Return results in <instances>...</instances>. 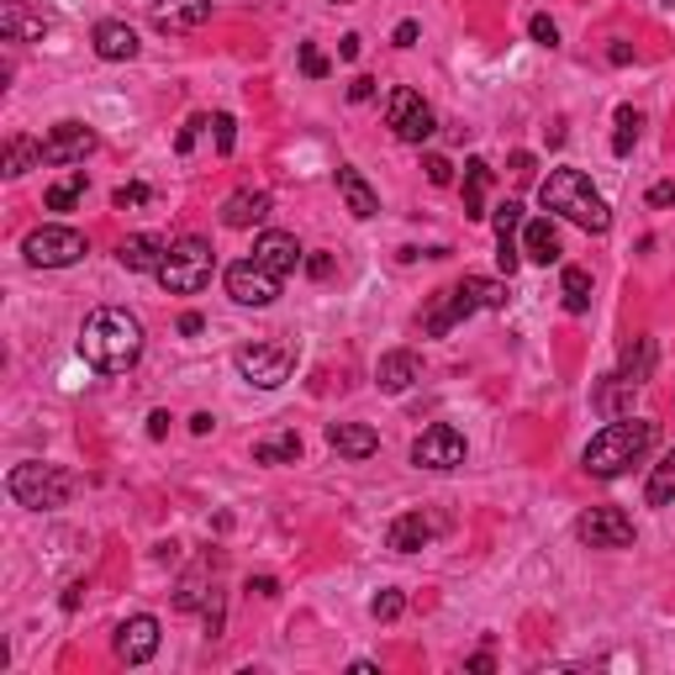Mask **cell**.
Returning a JSON list of instances; mask_svg holds the SVG:
<instances>
[{
  "instance_id": "cell-20",
  "label": "cell",
  "mask_w": 675,
  "mask_h": 675,
  "mask_svg": "<svg viewBox=\"0 0 675 675\" xmlns=\"http://www.w3.org/2000/svg\"><path fill=\"white\" fill-rule=\"evenodd\" d=\"M212 17V0H153V26L159 32H195V26Z\"/></svg>"
},
{
  "instance_id": "cell-45",
  "label": "cell",
  "mask_w": 675,
  "mask_h": 675,
  "mask_svg": "<svg viewBox=\"0 0 675 675\" xmlns=\"http://www.w3.org/2000/svg\"><path fill=\"white\" fill-rule=\"evenodd\" d=\"M349 100H354V106H364V100H375V79H369V74H360V79L349 85Z\"/></svg>"
},
{
  "instance_id": "cell-55",
  "label": "cell",
  "mask_w": 675,
  "mask_h": 675,
  "mask_svg": "<svg viewBox=\"0 0 675 675\" xmlns=\"http://www.w3.org/2000/svg\"><path fill=\"white\" fill-rule=\"evenodd\" d=\"M333 6H349V0H333Z\"/></svg>"
},
{
  "instance_id": "cell-39",
  "label": "cell",
  "mask_w": 675,
  "mask_h": 675,
  "mask_svg": "<svg viewBox=\"0 0 675 675\" xmlns=\"http://www.w3.org/2000/svg\"><path fill=\"white\" fill-rule=\"evenodd\" d=\"M328 69H333L328 53L317 49V43H301V74H307V79H328Z\"/></svg>"
},
{
  "instance_id": "cell-51",
  "label": "cell",
  "mask_w": 675,
  "mask_h": 675,
  "mask_svg": "<svg viewBox=\"0 0 675 675\" xmlns=\"http://www.w3.org/2000/svg\"><path fill=\"white\" fill-rule=\"evenodd\" d=\"M201 328H206V317H201V312H185V317H180V333H185V338H195Z\"/></svg>"
},
{
  "instance_id": "cell-50",
  "label": "cell",
  "mask_w": 675,
  "mask_h": 675,
  "mask_svg": "<svg viewBox=\"0 0 675 675\" xmlns=\"http://www.w3.org/2000/svg\"><path fill=\"white\" fill-rule=\"evenodd\" d=\"M212 428H217V417H212V411H195V417H191V433L195 438H206Z\"/></svg>"
},
{
  "instance_id": "cell-46",
  "label": "cell",
  "mask_w": 675,
  "mask_h": 675,
  "mask_svg": "<svg viewBox=\"0 0 675 675\" xmlns=\"http://www.w3.org/2000/svg\"><path fill=\"white\" fill-rule=\"evenodd\" d=\"M650 206H675V180H660V185H654Z\"/></svg>"
},
{
  "instance_id": "cell-14",
  "label": "cell",
  "mask_w": 675,
  "mask_h": 675,
  "mask_svg": "<svg viewBox=\"0 0 675 675\" xmlns=\"http://www.w3.org/2000/svg\"><path fill=\"white\" fill-rule=\"evenodd\" d=\"M159 654V618L153 612H138L117 628V660L121 665H148Z\"/></svg>"
},
{
  "instance_id": "cell-24",
  "label": "cell",
  "mask_w": 675,
  "mask_h": 675,
  "mask_svg": "<svg viewBox=\"0 0 675 675\" xmlns=\"http://www.w3.org/2000/svg\"><path fill=\"white\" fill-rule=\"evenodd\" d=\"M559 227L555 217H533L523 222V259H533V265H559Z\"/></svg>"
},
{
  "instance_id": "cell-27",
  "label": "cell",
  "mask_w": 675,
  "mask_h": 675,
  "mask_svg": "<svg viewBox=\"0 0 675 675\" xmlns=\"http://www.w3.org/2000/svg\"><path fill=\"white\" fill-rule=\"evenodd\" d=\"M633 381H623V375H618V369H612V375H607L602 386H597V411H602V417H633Z\"/></svg>"
},
{
  "instance_id": "cell-54",
  "label": "cell",
  "mask_w": 675,
  "mask_h": 675,
  "mask_svg": "<svg viewBox=\"0 0 675 675\" xmlns=\"http://www.w3.org/2000/svg\"><path fill=\"white\" fill-rule=\"evenodd\" d=\"M79 597H85V586H69V591H64V612H74V607H79Z\"/></svg>"
},
{
  "instance_id": "cell-18",
  "label": "cell",
  "mask_w": 675,
  "mask_h": 675,
  "mask_svg": "<svg viewBox=\"0 0 675 675\" xmlns=\"http://www.w3.org/2000/svg\"><path fill=\"white\" fill-rule=\"evenodd\" d=\"M438 517H428V512H401L396 523L386 528V549H396V555H417V549H428L438 538Z\"/></svg>"
},
{
  "instance_id": "cell-13",
  "label": "cell",
  "mask_w": 675,
  "mask_h": 675,
  "mask_svg": "<svg viewBox=\"0 0 675 675\" xmlns=\"http://www.w3.org/2000/svg\"><path fill=\"white\" fill-rule=\"evenodd\" d=\"M475 307H481V301H475V296L464 290V280H459V286H449V290H438L433 307H428V317H422V333H428V338L454 333V328H459V322H464L470 312H475Z\"/></svg>"
},
{
  "instance_id": "cell-5",
  "label": "cell",
  "mask_w": 675,
  "mask_h": 675,
  "mask_svg": "<svg viewBox=\"0 0 675 675\" xmlns=\"http://www.w3.org/2000/svg\"><path fill=\"white\" fill-rule=\"evenodd\" d=\"M74 475L69 470H58V464H38V459H26L17 464L11 475H6V491H11V502L17 506H32V512H53V506H64L74 496Z\"/></svg>"
},
{
  "instance_id": "cell-17",
  "label": "cell",
  "mask_w": 675,
  "mask_h": 675,
  "mask_svg": "<svg viewBox=\"0 0 675 675\" xmlns=\"http://www.w3.org/2000/svg\"><path fill=\"white\" fill-rule=\"evenodd\" d=\"M49 32H53L49 11H32V6H22V0L0 6V38H6V43H43Z\"/></svg>"
},
{
  "instance_id": "cell-23",
  "label": "cell",
  "mask_w": 675,
  "mask_h": 675,
  "mask_svg": "<svg viewBox=\"0 0 675 675\" xmlns=\"http://www.w3.org/2000/svg\"><path fill=\"white\" fill-rule=\"evenodd\" d=\"M328 449L343 459H369L381 454V433L364 422H328Z\"/></svg>"
},
{
  "instance_id": "cell-33",
  "label": "cell",
  "mask_w": 675,
  "mask_h": 675,
  "mask_svg": "<svg viewBox=\"0 0 675 675\" xmlns=\"http://www.w3.org/2000/svg\"><path fill=\"white\" fill-rule=\"evenodd\" d=\"M85 191H90V174H85V169H69L58 185H49L43 201H49V212H74V206L85 201Z\"/></svg>"
},
{
  "instance_id": "cell-30",
  "label": "cell",
  "mask_w": 675,
  "mask_h": 675,
  "mask_svg": "<svg viewBox=\"0 0 675 675\" xmlns=\"http://www.w3.org/2000/svg\"><path fill=\"white\" fill-rule=\"evenodd\" d=\"M254 459L259 464H296L301 459V433L296 428H280V433H269L254 443Z\"/></svg>"
},
{
  "instance_id": "cell-1",
  "label": "cell",
  "mask_w": 675,
  "mask_h": 675,
  "mask_svg": "<svg viewBox=\"0 0 675 675\" xmlns=\"http://www.w3.org/2000/svg\"><path fill=\"white\" fill-rule=\"evenodd\" d=\"M79 360L90 364L96 375H127L132 364L143 360V322L127 307H96L79 328Z\"/></svg>"
},
{
  "instance_id": "cell-12",
  "label": "cell",
  "mask_w": 675,
  "mask_h": 675,
  "mask_svg": "<svg viewBox=\"0 0 675 675\" xmlns=\"http://www.w3.org/2000/svg\"><path fill=\"white\" fill-rule=\"evenodd\" d=\"M96 132L85 127V121H53L49 138H43V159L49 164H85L90 153H96Z\"/></svg>"
},
{
  "instance_id": "cell-41",
  "label": "cell",
  "mask_w": 675,
  "mask_h": 675,
  "mask_svg": "<svg viewBox=\"0 0 675 675\" xmlns=\"http://www.w3.org/2000/svg\"><path fill=\"white\" fill-rule=\"evenodd\" d=\"M143 201H153L148 185H121V191L111 195V206H117V212H132V206H143Z\"/></svg>"
},
{
  "instance_id": "cell-56",
  "label": "cell",
  "mask_w": 675,
  "mask_h": 675,
  "mask_svg": "<svg viewBox=\"0 0 675 675\" xmlns=\"http://www.w3.org/2000/svg\"><path fill=\"white\" fill-rule=\"evenodd\" d=\"M665 6H675V0H665Z\"/></svg>"
},
{
  "instance_id": "cell-40",
  "label": "cell",
  "mask_w": 675,
  "mask_h": 675,
  "mask_svg": "<svg viewBox=\"0 0 675 675\" xmlns=\"http://www.w3.org/2000/svg\"><path fill=\"white\" fill-rule=\"evenodd\" d=\"M212 132H217V153L227 159V153L238 148V121L227 117V111H217V117H212Z\"/></svg>"
},
{
  "instance_id": "cell-10",
  "label": "cell",
  "mask_w": 675,
  "mask_h": 675,
  "mask_svg": "<svg viewBox=\"0 0 675 675\" xmlns=\"http://www.w3.org/2000/svg\"><path fill=\"white\" fill-rule=\"evenodd\" d=\"M411 464H417V470H459V464H464V433L449 428V422L422 428L417 443H411Z\"/></svg>"
},
{
  "instance_id": "cell-8",
  "label": "cell",
  "mask_w": 675,
  "mask_h": 675,
  "mask_svg": "<svg viewBox=\"0 0 675 675\" xmlns=\"http://www.w3.org/2000/svg\"><path fill=\"white\" fill-rule=\"evenodd\" d=\"M386 121H390V132L401 138V143H428L438 132V117H433V106L417 96V90H407V85H396L386 100Z\"/></svg>"
},
{
  "instance_id": "cell-48",
  "label": "cell",
  "mask_w": 675,
  "mask_h": 675,
  "mask_svg": "<svg viewBox=\"0 0 675 675\" xmlns=\"http://www.w3.org/2000/svg\"><path fill=\"white\" fill-rule=\"evenodd\" d=\"M169 422H174L169 411H148V438H164V433H169Z\"/></svg>"
},
{
  "instance_id": "cell-32",
  "label": "cell",
  "mask_w": 675,
  "mask_h": 675,
  "mask_svg": "<svg viewBox=\"0 0 675 675\" xmlns=\"http://www.w3.org/2000/svg\"><path fill=\"white\" fill-rule=\"evenodd\" d=\"M650 369H654V343H650V338H628L618 375H623V381H633V386H644V381H650Z\"/></svg>"
},
{
  "instance_id": "cell-9",
  "label": "cell",
  "mask_w": 675,
  "mask_h": 675,
  "mask_svg": "<svg viewBox=\"0 0 675 675\" xmlns=\"http://www.w3.org/2000/svg\"><path fill=\"white\" fill-rule=\"evenodd\" d=\"M227 296L238 301V307H275L280 301V275L265 269L259 259H238V265H227Z\"/></svg>"
},
{
  "instance_id": "cell-53",
  "label": "cell",
  "mask_w": 675,
  "mask_h": 675,
  "mask_svg": "<svg viewBox=\"0 0 675 675\" xmlns=\"http://www.w3.org/2000/svg\"><path fill=\"white\" fill-rule=\"evenodd\" d=\"M607 58H612V64H633V49H628V43H612V49H607Z\"/></svg>"
},
{
  "instance_id": "cell-31",
  "label": "cell",
  "mask_w": 675,
  "mask_h": 675,
  "mask_svg": "<svg viewBox=\"0 0 675 675\" xmlns=\"http://www.w3.org/2000/svg\"><path fill=\"white\" fill-rule=\"evenodd\" d=\"M485 191H491V164H485V159H470V164H464V217L470 222L485 217Z\"/></svg>"
},
{
  "instance_id": "cell-37",
  "label": "cell",
  "mask_w": 675,
  "mask_h": 675,
  "mask_svg": "<svg viewBox=\"0 0 675 675\" xmlns=\"http://www.w3.org/2000/svg\"><path fill=\"white\" fill-rule=\"evenodd\" d=\"M401 612H407V597H401V591H381V597L369 602V618H375V623H396Z\"/></svg>"
},
{
  "instance_id": "cell-11",
  "label": "cell",
  "mask_w": 675,
  "mask_h": 675,
  "mask_svg": "<svg viewBox=\"0 0 675 675\" xmlns=\"http://www.w3.org/2000/svg\"><path fill=\"white\" fill-rule=\"evenodd\" d=\"M576 533L586 549H628L633 544V517L623 506H591L576 523Z\"/></svg>"
},
{
  "instance_id": "cell-42",
  "label": "cell",
  "mask_w": 675,
  "mask_h": 675,
  "mask_svg": "<svg viewBox=\"0 0 675 675\" xmlns=\"http://www.w3.org/2000/svg\"><path fill=\"white\" fill-rule=\"evenodd\" d=\"M201 127H206V117L195 111V117L185 121V127H180V138H174V153H191V148H195V138H201Z\"/></svg>"
},
{
  "instance_id": "cell-52",
  "label": "cell",
  "mask_w": 675,
  "mask_h": 675,
  "mask_svg": "<svg viewBox=\"0 0 675 675\" xmlns=\"http://www.w3.org/2000/svg\"><path fill=\"white\" fill-rule=\"evenodd\" d=\"M338 58H360V32H349V38L338 43Z\"/></svg>"
},
{
  "instance_id": "cell-4",
  "label": "cell",
  "mask_w": 675,
  "mask_h": 675,
  "mask_svg": "<svg viewBox=\"0 0 675 675\" xmlns=\"http://www.w3.org/2000/svg\"><path fill=\"white\" fill-rule=\"evenodd\" d=\"M212 275H217V248L206 238H174L164 254V265L153 269V280L169 290V296H195V290L212 286Z\"/></svg>"
},
{
  "instance_id": "cell-16",
  "label": "cell",
  "mask_w": 675,
  "mask_h": 675,
  "mask_svg": "<svg viewBox=\"0 0 675 675\" xmlns=\"http://www.w3.org/2000/svg\"><path fill=\"white\" fill-rule=\"evenodd\" d=\"M254 259H259L265 269H275L280 280H286V275H296V265H307V254H301L296 233H280V227H269V233H259V238H254Z\"/></svg>"
},
{
  "instance_id": "cell-7",
  "label": "cell",
  "mask_w": 675,
  "mask_h": 675,
  "mask_svg": "<svg viewBox=\"0 0 675 675\" xmlns=\"http://www.w3.org/2000/svg\"><path fill=\"white\" fill-rule=\"evenodd\" d=\"M233 369H238L248 386L275 390V386H286V381H290L296 354H290L286 343H243L238 354H233Z\"/></svg>"
},
{
  "instance_id": "cell-35",
  "label": "cell",
  "mask_w": 675,
  "mask_h": 675,
  "mask_svg": "<svg viewBox=\"0 0 675 675\" xmlns=\"http://www.w3.org/2000/svg\"><path fill=\"white\" fill-rule=\"evenodd\" d=\"M639 127H644V117H639L633 106H618V132H612V153H618V159H628V153H633V143H639Z\"/></svg>"
},
{
  "instance_id": "cell-49",
  "label": "cell",
  "mask_w": 675,
  "mask_h": 675,
  "mask_svg": "<svg viewBox=\"0 0 675 675\" xmlns=\"http://www.w3.org/2000/svg\"><path fill=\"white\" fill-rule=\"evenodd\" d=\"M417 32H422L417 22H401V26H396V38H390V43H396V49H411V43H417Z\"/></svg>"
},
{
  "instance_id": "cell-21",
  "label": "cell",
  "mask_w": 675,
  "mask_h": 675,
  "mask_svg": "<svg viewBox=\"0 0 675 675\" xmlns=\"http://www.w3.org/2000/svg\"><path fill=\"white\" fill-rule=\"evenodd\" d=\"M269 191H254V185H243V191H233L227 201H222V227H233V233H243V227H254V222L269 217Z\"/></svg>"
},
{
  "instance_id": "cell-38",
  "label": "cell",
  "mask_w": 675,
  "mask_h": 675,
  "mask_svg": "<svg viewBox=\"0 0 675 675\" xmlns=\"http://www.w3.org/2000/svg\"><path fill=\"white\" fill-rule=\"evenodd\" d=\"M528 38L538 43V49H559V26H555V17H528Z\"/></svg>"
},
{
  "instance_id": "cell-34",
  "label": "cell",
  "mask_w": 675,
  "mask_h": 675,
  "mask_svg": "<svg viewBox=\"0 0 675 675\" xmlns=\"http://www.w3.org/2000/svg\"><path fill=\"white\" fill-rule=\"evenodd\" d=\"M644 502H650V506H671L675 502V449H665V459H660V464L650 470Z\"/></svg>"
},
{
  "instance_id": "cell-44",
  "label": "cell",
  "mask_w": 675,
  "mask_h": 675,
  "mask_svg": "<svg viewBox=\"0 0 675 675\" xmlns=\"http://www.w3.org/2000/svg\"><path fill=\"white\" fill-rule=\"evenodd\" d=\"M333 254H312V259H307V275H312V280H333Z\"/></svg>"
},
{
  "instance_id": "cell-36",
  "label": "cell",
  "mask_w": 675,
  "mask_h": 675,
  "mask_svg": "<svg viewBox=\"0 0 675 675\" xmlns=\"http://www.w3.org/2000/svg\"><path fill=\"white\" fill-rule=\"evenodd\" d=\"M464 290H470V296H475L481 307H491V312H502L506 301H512L502 280H485V275H464Z\"/></svg>"
},
{
  "instance_id": "cell-6",
  "label": "cell",
  "mask_w": 675,
  "mask_h": 675,
  "mask_svg": "<svg viewBox=\"0 0 675 675\" xmlns=\"http://www.w3.org/2000/svg\"><path fill=\"white\" fill-rule=\"evenodd\" d=\"M85 254H90V238L79 227H69V222H43V227H32L22 238V259L32 269H69Z\"/></svg>"
},
{
  "instance_id": "cell-47",
  "label": "cell",
  "mask_w": 675,
  "mask_h": 675,
  "mask_svg": "<svg viewBox=\"0 0 675 675\" xmlns=\"http://www.w3.org/2000/svg\"><path fill=\"white\" fill-rule=\"evenodd\" d=\"M248 591H254V597H280V580H275V576H254V580H248Z\"/></svg>"
},
{
  "instance_id": "cell-25",
  "label": "cell",
  "mask_w": 675,
  "mask_h": 675,
  "mask_svg": "<svg viewBox=\"0 0 675 675\" xmlns=\"http://www.w3.org/2000/svg\"><path fill=\"white\" fill-rule=\"evenodd\" d=\"M338 195H343V206H349L360 222H369L375 212H381V195L369 191V180H364L354 164H338Z\"/></svg>"
},
{
  "instance_id": "cell-28",
  "label": "cell",
  "mask_w": 675,
  "mask_h": 675,
  "mask_svg": "<svg viewBox=\"0 0 675 675\" xmlns=\"http://www.w3.org/2000/svg\"><path fill=\"white\" fill-rule=\"evenodd\" d=\"M559 296H565V312H591V269L586 265H565L559 269Z\"/></svg>"
},
{
  "instance_id": "cell-22",
  "label": "cell",
  "mask_w": 675,
  "mask_h": 675,
  "mask_svg": "<svg viewBox=\"0 0 675 675\" xmlns=\"http://www.w3.org/2000/svg\"><path fill=\"white\" fill-rule=\"evenodd\" d=\"M90 49H96V58H106V64H132V58H138V32L127 22H100L96 32H90Z\"/></svg>"
},
{
  "instance_id": "cell-2",
  "label": "cell",
  "mask_w": 675,
  "mask_h": 675,
  "mask_svg": "<svg viewBox=\"0 0 675 675\" xmlns=\"http://www.w3.org/2000/svg\"><path fill=\"white\" fill-rule=\"evenodd\" d=\"M654 443H660V422H650V417H612L602 433L580 449V470L597 475V481H618L623 470H633L639 459L650 454Z\"/></svg>"
},
{
  "instance_id": "cell-26",
  "label": "cell",
  "mask_w": 675,
  "mask_h": 675,
  "mask_svg": "<svg viewBox=\"0 0 675 675\" xmlns=\"http://www.w3.org/2000/svg\"><path fill=\"white\" fill-rule=\"evenodd\" d=\"M164 254H169V243L159 233H138V238H127L117 248L121 269H132V275H153V269L164 265Z\"/></svg>"
},
{
  "instance_id": "cell-3",
  "label": "cell",
  "mask_w": 675,
  "mask_h": 675,
  "mask_svg": "<svg viewBox=\"0 0 675 675\" xmlns=\"http://www.w3.org/2000/svg\"><path fill=\"white\" fill-rule=\"evenodd\" d=\"M538 206L549 217H565V222H576V227H586V233H607L612 227V206L602 201V191L591 185L586 169H570V164L549 169V180L538 185Z\"/></svg>"
},
{
  "instance_id": "cell-29",
  "label": "cell",
  "mask_w": 675,
  "mask_h": 675,
  "mask_svg": "<svg viewBox=\"0 0 675 675\" xmlns=\"http://www.w3.org/2000/svg\"><path fill=\"white\" fill-rule=\"evenodd\" d=\"M49 164L43 159V143H32V138H6V153H0V169H6V180H22L26 169Z\"/></svg>"
},
{
  "instance_id": "cell-43",
  "label": "cell",
  "mask_w": 675,
  "mask_h": 675,
  "mask_svg": "<svg viewBox=\"0 0 675 675\" xmlns=\"http://www.w3.org/2000/svg\"><path fill=\"white\" fill-rule=\"evenodd\" d=\"M428 180H433V185H449V180H454V164H449V159H443V153H433V159H428Z\"/></svg>"
},
{
  "instance_id": "cell-19",
  "label": "cell",
  "mask_w": 675,
  "mask_h": 675,
  "mask_svg": "<svg viewBox=\"0 0 675 675\" xmlns=\"http://www.w3.org/2000/svg\"><path fill=\"white\" fill-rule=\"evenodd\" d=\"M422 381V360L411 354V349H390V354H381V364H375V386L386 390V396H401L407 386H417Z\"/></svg>"
},
{
  "instance_id": "cell-15",
  "label": "cell",
  "mask_w": 675,
  "mask_h": 675,
  "mask_svg": "<svg viewBox=\"0 0 675 675\" xmlns=\"http://www.w3.org/2000/svg\"><path fill=\"white\" fill-rule=\"evenodd\" d=\"M491 227H496V265H502V275L512 280L517 265H523V206H517V201H502Z\"/></svg>"
}]
</instances>
